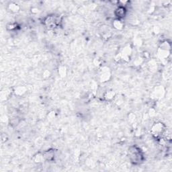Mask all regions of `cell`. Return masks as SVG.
I'll use <instances>...</instances> for the list:
<instances>
[{"instance_id":"cell-1","label":"cell","mask_w":172,"mask_h":172,"mask_svg":"<svg viewBox=\"0 0 172 172\" xmlns=\"http://www.w3.org/2000/svg\"><path fill=\"white\" fill-rule=\"evenodd\" d=\"M152 131L154 133V134L156 135H159V134L163 133L164 131L163 129V125L161 123H157L154 126L152 129Z\"/></svg>"},{"instance_id":"cell-2","label":"cell","mask_w":172,"mask_h":172,"mask_svg":"<svg viewBox=\"0 0 172 172\" xmlns=\"http://www.w3.org/2000/svg\"><path fill=\"white\" fill-rule=\"evenodd\" d=\"M126 13H127L126 9L124 7H122V6L118 7L115 11V14L116 16V17L119 18V20L120 18H122L125 17L126 15Z\"/></svg>"}]
</instances>
